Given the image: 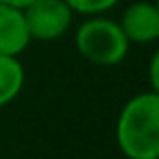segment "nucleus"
Instances as JSON below:
<instances>
[{
    "instance_id": "obj_1",
    "label": "nucleus",
    "mask_w": 159,
    "mask_h": 159,
    "mask_svg": "<svg viewBox=\"0 0 159 159\" xmlns=\"http://www.w3.org/2000/svg\"><path fill=\"white\" fill-rule=\"evenodd\" d=\"M116 139L129 159H159V94H137L122 107Z\"/></svg>"
},
{
    "instance_id": "obj_2",
    "label": "nucleus",
    "mask_w": 159,
    "mask_h": 159,
    "mask_svg": "<svg viewBox=\"0 0 159 159\" xmlns=\"http://www.w3.org/2000/svg\"><path fill=\"white\" fill-rule=\"evenodd\" d=\"M79 52L96 66H118L129 55V39L120 24L109 18H89L76 31Z\"/></svg>"
},
{
    "instance_id": "obj_3",
    "label": "nucleus",
    "mask_w": 159,
    "mask_h": 159,
    "mask_svg": "<svg viewBox=\"0 0 159 159\" xmlns=\"http://www.w3.org/2000/svg\"><path fill=\"white\" fill-rule=\"evenodd\" d=\"M22 13L31 39L39 42H52L61 37L70 29L74 16L66 0H35L26 9H22Z\"/></svg>"
},
{
    "instance_id": "obj_4",
    "label": "nucleus",
    "mask_w": 159,
    "mask_h": 159,
    "mask_svg": "<svg viewBox=\"0 0 159 159\" xmlns=\"http://www.w3.org/2000/svg\"><path fill=\"white\" fill-rule=\"evenodd\" d=\"M118 24L133 44H150L159 39V9L152 2L129 5Z\"/></svg>"
},
{
    "instance_id": "obj_5",
    "label": "nucleus",
    "mask_w": 159,
    "mask_h": 159,
    "mask_svg": "<svg viewBox=\"0 0 159 159\" xmlns=\"http://www.w3.org/2000/svg\"><path fill=\"white\" fill-rule=\"evenodd\" d=\"M31 42L22 9L0 2V55L18 57Z\"/></svg>"
},
{
    "instance_id": "obj_6",
    "label": "nucleus",
    "mask_w": 159,
    "mask_h": 159,
    "mask_svg": "<svg viewBox=\"0 0 159 159\" xmlns=\"http://www.w3.org/2000/svg\"><path fill=\"white\" fill-rule=\"evenodd\" d=\"M24 85V68L18 57L0 55V107L18 98Z\"/></svg>"
},
{
    "instance_id": "obj_7",
    "label": "nucleus",
    "mask_w": 159,
    "mask_h": 159,
    "mask_svg": "<svg viewBox=\"0 0 159 159\" xmlns=\"http://www.w3.org/2000/svg\"><path fill=\"white\" fill-rule=\"evenodd\" d=\"M70 5V9L74 13H83V16H100L105 11H109L111 7H116L120 0H66Z\"/></svg>"
},
{
    "instance_id": "obj_8",
    "label": "nucleus",
    "mask_w": 159,
    "mask_h": 159,
    "mask_svg": "<svg viewBox=\"0 0 159 159\" xmlns=\"http://www.w3.org/2000/svg\"><path fill=\"white\" fill-rule=\"evenodd\" d=\"M148 76H150V87L155 94H159V50L152 55L150 66H148Z\"/></svg>"
},
{
    "instance_id": "obj_9",
    "label": "nucleus",
    "mask_w": 159,
    "mask_h": 159,
    "mask_svg": "<svg viewBox=\"0 0 159 159\" xmlns=\"http://www.w3.org/2000/svg\"><path fill=\"white\" fill-rule=\"evenodd\" d=\"M2 5H9V7H16V9H26L31 2H35V0H0Z\"/></svg>"
},
{
    "instance_id": "obj_10",
    "label": "nucleus",
    "mask_w": 159,
    "mask_h": 159,
    "mask_svg": "<svg viewBox=\"0 0 159 159\" xmlns=\"http://www.w3.org/2000/svg\"><path fill=\"white\" fill-rule=\"evenodd\" d=\"M155 5H157V9H159V0H155Z\"/></svg>"
}]
</instances>
